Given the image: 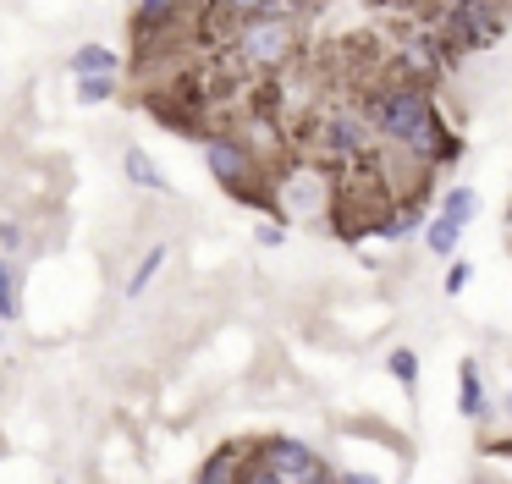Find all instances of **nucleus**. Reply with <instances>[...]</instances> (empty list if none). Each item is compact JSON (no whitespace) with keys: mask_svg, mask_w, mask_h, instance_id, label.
I'll list each match as a JSON object with an SVG mask.
<instances>
[{"mask_svg":"<svg viewBox=\"0 0 512 484\" xmlns=\"http://www.w3.org/2000/svg\"><path fill=\"white\" fill-rule=\"evenodd\" d=\"M72 72H116V50H105V44H83V50L72 55Z\"/></svg>","mask_w":512,"mask_h":484,"instance_id":"f3484780","label":"nucleus"},{"mask_svg":"<svg viewBox=\"0 0 512 484\" xmlns=\"http://www.w3.org/2000/svg\"><path fill=\"white\" fill-rule=\"evenodd\" d=\"M292 50H298L292 17H254V22H243L237 39H232L237 66H248V72H281V66L292 61Z\"/></svg>","mask_w":512,"mask_h":484,"instance_id":"20e7f679","label":"nucleus"},{"mask_svg":"<svg viewBox=\"0 0 512 484\" xmlns=\"http://www.w3.org/2000/svg\"><path fill=\"white\" fill-rule=\"evenodd\" d=\"M419 226H424V209H419V204H391L386 215L375 220V237H386V242H402V237H413Z\"/></svg>","mask_w":512,"mask_h":484,"instance_id":"1a4fd4ad","label":"nucleus"},{"mask_svg":"<svg viewBox=\"0 0 512 484\" xmlns=\"http://www.w3.org/2000/svg\"><path fill=\"white\" fill-rule=\"evenodd\" d=\"M507 17H512V0H457L452 11L424 17V22H435V33H441L457 55H474V50H490V44L507 33Z\"/></svg>","mask_w":512,"mask_h":484,"instance_id":"f257e3e1","label":"nucleus"},{"mask_svg":"<svg viewBox=\"0 0 512 484\" xmlns=\"http://www.w3.org/2000/svg\"><path fill=\"white\" fill-rule=\"evenodd\" d=\"M430 105H435V99H430V88H424V83H375L358 110H364L369 132H375L380 143H402V132H408Z\"/></svg>","mask_w":512,"mask_h":484,"instance_id":"f03ea898","label":"nucleus"},{"mask_svg":"<svg viewBox=\"0 0 512 484\" xmlns=\"http://www.w3.org/2000/svg\"><path fill=\"white\" fill-rule=\"evenodd\" d=\"M204 165H210V176L226 187V193L248 198V204H259V154L248 149L243 138H204Z\"/></svg>","mask_w":512,"mask_h":484,"instance_id":"39448f33","label":"nucleus"},{"mask_svg":"<svg viewBox=\"0 0 512 484\" xmlns=\"http://www.w3.org/2000/svg\"><path fill=\"white\" fill-rule=\"evenodd\" d=\"M17 314V275H12V264L0 259V325Z\"/></svg>","mask_w":512,"mask_h":484,"instance_id":"aec40b11","label":"nucleus"},{"mask_svg":"<svg viewBox=\"0 0 512 484\" xmlns=\"http://www.w3.org/2000/svg\"><path fill=\"white\" fill-rule=\"evenodd\" d=\"M122 171H127V182L144 187V193H171V182L160 176V165L149 160L144 149H127V154H122Z\"/></svg>","mask_w":512,"mask_h":484,"instance_id":"9d476101","label":"nucleus"},{"mask_svg":"<svg viewBox=\"0 0 512 484\" xmlns=\"http://www.w3.org/2000/svg\"><path fill=\"white\" fill-rule=\"evenodd\" d=\"M166 253H171L166 242H155V248H149L144 259H138V270L127 275V303H138V297H144V286H149V281H155V275H160V264H166Z\"/></svg>","mask_w":512,"mask_h":484,"instance_id":"f8f14e48","label":"nucleus"},{"mask_svg":"<svg viewBox=\"0 0 512 484\" xmlns=\"http://www.w3.org/2000/svg\"><path fill=\"white\" fill-rule=\"evenodd\" d=\"M281 237H287L281 226H259V242H265V248H281Z\"/></svg>","mask_w":512,"mask_h":484,"instance_id":"b1692460","label":"nucleus"},{"mask_svg":"<svg viewBox=\"0 0 512 484\" xmlns=\"http://www.w3.org/2000/svg\"><path fill=\"white\" fill-rule=\"evenodd\" d=\"M441 215H446V220H457V226H468V220L479 215V193H474V187H446Z\"/></svg>","mask_w":512,"mask_h":484,"instance_id":"dca6fc26","label":"nucleus"},{"mask_svg":"<svg viewBox=\"0 0 512 484\" xmlns=\"http://www.w3.org/2000/svg\"><path fill=\"white\" fill-rule=\"evenodd\" d=\"M237 462H243V451H237V446L210 451V457H204V468H199V484H232L237 479Z\"/></svg>","mask_w":512,"mask_h":484,"instance_id":"9b49d317","label":"nucleus"},{"mask_svg":"<svg viewBox=\"0 0 512 484\" xmlns=\"http://www.w3.org/2000/svg\"><path fill=\"white\" fill-rule=\"evenodd\" d=\"M463 231H468V226H457V220L435 215V220H430V231H424V237H430V253H435V259H452L457 242H463Z\"/></svg>","mask_w":512,"mask_h":484,"instance_id":"2eb2a0df","label":"nucleus"},{"mask_svg":"<svg viewBox=\"0 0 512 484\" xmlns=\"http://www.w3.org/2000/svg\"><path fill=\"white\" fill-rule=\"evenodd\" d=\"M490 396H485V380H479V363L463 358L457 363V413L463 418H485Z\"/></svg>","mask_w":512,"mask_h":484,"instance_id":"6e6552de","label":"nucleus"},{"mask_svg":"<svg viewBox=\"0 0 512 484\" xmlns=\"http://www.w3.org/2000/svg\"><path fill=\"white\" fill-rule=\"evenodd\" d=\"M259 457H265L287 484H331V468L320 462V451H314L309 440L276 435V440H265V446H259Z\"/></svg>","mask_w":512,"mask_h":484,"instance_id":"423d86ee","label":"nucleus"},{"mask_svg":"<svg viewBox=\"0 0 512 484\" xmlns=\"http://www.w3.org/2000/svg\"><path fill=\"white\" fill-rule=\"evenodd\" d=\"M182 17V0H133V39H138V55L155 50V39L166 28H177Z\"/></svg>","mask_w":512,"mask_h":484,"instance_id":"0eeeda50","label":"nucleus"},{"mask_svg":"<svg viewBox=\"0 0 512 484\" xmlns=\"http://www.w3.org/2000/svg\"><path fill=\"white\" fill-rule=\"evenodd\" d=\"M237 484H287V479H281L265 457H243L237 462Z\"/></svg>","mask_w":512,"mask_h":484,"instance_id":"a211bd4d","label":"nucleus"},{"mask_svg":"<svg viewBox=\"0 0 512 484\" xmlns=\"http://www.w3.org/2000/svg\"><path fill=\"white\" fill-rule=\"evenodd\" d=\"M391 374H397V380L402 385H408V391H413V385H419V352H408V347H397V352H391Z\"/></svg>","mask_w":512,"mask_h":484,"instance_id":"6ab92c4d","label":"nucleus"},{"mask_svg":"<svg viewBox=\"0 0 512 484\" xmlns=\"http://www.w3.org/2000/svg\"><path fill=\"white\" fill-rule=\"evenodd\" d=\"M331 484H375V479H369V473H336Z\"/></svg>","mask_w":512,"mask_h":484,"instance_id":"393cba45","label":"nucleus"},{"mask_svg":"<svg viewBox=\"0 0 512 484\" xmlns=\"http://www.w3.org/2000/svg\"><path fill=\"white\" fill-rule=\"evenodd\" d=\"M468 275H474V270H468V264L463 259H457V253H452V270H446V297H457V292H463V286H468Z\"/></svg>","mask_w":512,"mask_h":484,"instance_id":"412c9836","label":"nucleus"},{"mask_svg":"<svg viewBox=\"0 0 512 484\" xmlns=\"http://www.w3.org/2000/svg\"><path fill=\"white\" fill-rule=\"evenodd\" d=\"M210 6H221L232 22H254V17H287V6H281V0H210Z\"/></svg>","mask_w":512,"mask_h":484,"instance_id":"ddd939ff","label":"nucleus"},{"mask_svg":"<svg viewBox=\"0 0 512 484\" xmlns=\"http://www.w3.org/2000/svg\"><path fill=\"white\" fill-rule=\"evenodd\" d=\"M375 6H380V11H419L424 0H375Z\"/></svg>","mask_w":512,"mask_h":484,"instance_id":"5701e85b","label":"nucleus"},{"mask_svg":"<svg viewBox=\"0 0 512 484\" xmlns=\"http://www.w3.org/2000/svg\"><path fill=\"white\" fill-rule=\"evenodd\" d=\"M111 94H116V72H78V88H72L78 105H105Z\"/></svg>","mask_w":512,"mask_h":484,"instance_id":"4468645a","label":"nucleus"},{"mask_svg":"<svg viewBox=\"0 0 512 484\" xmlns=\"http://www.w3.org/2000/svg\"><path fill=\"white\" fill-rule=\"evenodd\" d=\"M0 248H6V253L23 248V226H0Z\"/></svg>","mask_w":512,"mask_h":484,"instance_id":"4be33fe9","label":"nucleus"},{"mask_svg":"<svg viewBox=\"0 0 512 484\" xmlns=\"http://www.w3.org/2000/svg\"><path fill=\"white\" fill-rule=\"evenodd\" d=\"M380 138L369 132L364 110H325L320 121H314V160L336 165V171H347V165H358L364 154H375Z\"/></svg>","mask_w":512,"mask_h":484,"instance_id":"7ed1b4c3","label":"nucleus"}]
</instances>
